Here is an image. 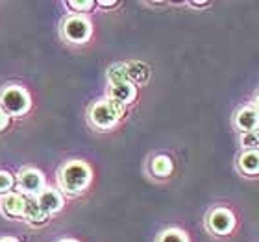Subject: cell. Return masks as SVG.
<instances>
[{
	"label": "cell",
	"instance_id": "44dd1931",
	"mask_svg": "<svg viewBox=\"0 0 259 242\" xmlns=\"http://www.w3.org/2000/svg\"><path fill=\"white\" fill-rule=\"evenodd\" d=\"M98 4L102 6V8H111V6H117V2L115 0H100Z\"/></svg>",
	"mask_w": 259,
	"mask_h": 242
},
{
	"label": "cell",
	"instance_id": "3957f363",
	"mask_svg": "<svg viewBox=\"0 0 259 242\" xmlns=\"http://www.w3.org/2000/svg\"><path fill=\"white\" fill-rule=\"evenodd\" d=\"M30 106H32L30 94L22 87L10 85L0 92V108L4 109L8 115L21 117V115H24L30 109Z\"/></svg>",
	"mask_w": 259,
	"mask_h": 242
},
{
	"label": "cell",
	"instance_id": "4fadbf2b",
	"mask_svg": "<svg viewBox=\"0 0 259 242\" xmlns=\"http://www.w3.org/2000/svg\"><path fill=\"white\" fill-rule=\"evenodd\" d=\"M239 165H241V168H243L246 174H257L259 172V152H255V150L246 152V154L241 157Z\"/></svg>",
	"mask_w": 259,
	"mask_h": 242
},
{
	"label": "cell",
	"instance_id": "6da1fadb",
	"mask_svg": "<svg viewBox=\"0 0 259 242\" xmlns=\"http://www.w3.org/2000/svg\"><path fill=\"white\" fill-rule=\"evenodd\" d=\"M91 181V168L81 161L65 163L60 172L61 188L69 194H80Z\"/></svg>",
	"mask_w": 259,
	"mask_h": 242
},
{
	"label": "cell",
	"instance_id": "603a6c76",
	"mask_svg": "<svg viewBox=\"0 0 259 242\" xmlns=\"http://www.w3.org/2000/svg\"><path fill=\"white\" fill-rule=\"evenodd\" d=\"M0 242H19L17 238H11V237H6V238H0Z\"/></svg>",
	"mask_w": 259,
	"mask_h": 242
},
{
	"label": "cell",
	"instance_id": "30bf717a",
	"mask_svg": "<svg viewBox=\"0 0 259 242\" xmlns=\"http://www.w3.org/2000/svg\"><path fill=\"white\" fill-rule=\"evenodd\" d=\"M135 98V85L132 81H124V83H115V85L109 87V100H115V102L130 104Z\"/></svg>",
	"mask_w": 259,
	"mask_h": 242
},
{
	"label": "cell",
	"instance_id": "8fae6325",
	"mask_svg": "<svg viewBox=\"0 0 259 242\" xmlns=\"http://www.w3.org/2000/svg\"><path fill=\"white\" fill-rule=\"evenodd\" d=\"M237 126L243 129L244 133L248 131H254L255 128L259 126V115L255 109L252 108H244L237 113Z\"/></svg>",
	"mask_w": 259,
	"mask_h": 242
},
{
	"label": "cell",
	"instance_id": "7a4b0ae2",
	"mask_svg": "<svg viewBox=\"0 0 259 242\" xmlns=\"http://www.w3.org/2000/svg\"><path fill=\"white\" fill-rule=\"evenodd\" d=\"M124 115V106L115 100H102V102H97L89 111V120H91L97 128H111L117 120Z\"/></svg>",
	"mask_w": 259,
	"mask_h": 242
},
{
	"label": "cell",
	"instance_id": "52a82bcc",
	"mask_svg": "<svg viewBox=\"0 0 259 242\" xmlns=\"http://www.w3.org/2000/svg\"><path fill=\"white\" fill-rule=\"evenodd\" d=\"M233 215L226 209H217L209 215V227L219 235H226L233 229Z\"/></svg>",
	"mask_w": 259,
	"mask_h": 242
},
{
	"label": "cell",
	"instance_id": "7c38bea8",
	"mask_svg": "<svg viewBox=\"0 0 259 242\" xmlns=\"http://www.w3.org/2000/svg\"><path fill=\"white\" fill-rule=\"evenodd\" d=\"M150 168L157 178H165V176H168V174L172 172V161H170L167 156H157L156 159L152 161Z\"/></svg>",
	"mask_w": 259,
	"mask_h": 242
},
{
	"label": "cell",
	"instance_id": "ac0fdd59",
	"mask_svg": "<svg viewBox=\"0 0 259 242\" xmlns=\"http://www.w3.org/2000/svg\"><path fill=\"white\" fill-rule=\"evenodd\" d=\"M13 176L10 172H6V170H0V192H8L11 187H13Z\"/></svg>",
	"mask_w": 259,
	"mask_h": 242
},
{
	"label": "cell",
	"instance_id": "9c48e42d",
	"mask_svg": "<svg viewBox=\"0 0 259 242\" xmlns=\"http://www.w3.org/2000/svg\"><path fill=\"white\" fill-rule=\"evenodd\" d=\"M22 216H24V220L30 222V224H33V226H41V224H45V222H47V218H49V215L41 209V205H39L37 198H33V196L26 198V204H24V213H22Z\"/></svg>",
	"mask_w": 259,
	"mask_h": 242
},
{
	"label": "cell",
	"instance_id": "5b68a950",
	"mask_svg": "<svg viewBox=\"0 0 259 242\" xmlns=\"http://www.w3.org/2000/svg\"><path fill=\"white\" fill-rule=\"evenodd\" d=\"M19 188H21L24 194H30V196H37L45 187V176L35 168H24L21 174H19Z\"/></svg>",
	"mask_w": 259,
	"mask_h": 242
},
{
	"label": "cell",
	"instance_id": "ba28073f",
	"mask_svg": "<svg viewBox=\"0 0 259 242\" xmlns=\"http://www.w3.org/2000/svg\"><path fill=\"white\" fill-rule=\"evenodd\" d=\"M24 204H26V198L19 192H10L6 194L4 198L0 200V209L6 216H22L24 213Z\"/></svg>",
	"mask_w": 259,
	"mask_h": 242
},
{
	"label": "cell",
	"instance_id": "7402d4cb",
	"mask_svg": "<svg viewBox=\"0 0 259 242\" xmlns=\"http://www.w3.org/2000/svg\"><path fill=\"white\" fill-rule=\"evenodd\" d=\"M191 6H196V8H202V6H209V2H191Z\"/></svg>",
	"mask_w": 259,
	"mask_h": 242
},
{
	"label": "cell",
	"instance_id": "2e32d148",
	"mask_svg": "<svg viewBox=\"0 0 259 242\" xmlns=\"http://www.w3.org/2000/svg\"><path fill=\"white\" fill-rule=\"evenodd\" d=\"M159 242H189V240H187L184 231H180V229H167L165 233H161Z\"/></svg>",
	"mask_w": 259,
	"mask_h": 242
},
{
	"label": "cell",
	"instance_id": "d6986e66",
	"mask_svg": "<svg viewBox=\"0 0 259 242\" xmlns=\"http://www.w3.org/2000/svg\"><path fill=\"white\" fill-rule=\"evenodd\" d=\"M93 6H95V2L93 0H70L69 2V8H72V10H78V11H87L91 10Z\"/></svg>",
	"mask_w": 259,
	"mask_h": 242
},
{
	"label": "cell",
	"instance_id": "d4e9b609",
	"mask_svg": "<svg viewBox=\"0 0 259 242\" xmlns=\"http://www.w3.org/2000/svg\"><path fill=\"white\" fill-rule=\"evenodd\" d=\"M257 108H259V96H257Z\"/></svg>",
	"mask_w": 259,
	"mask_h": 242
},
{
	"label": "cell",
	"instance_id": "9a60e30c",
	"mask_svg": "<svg viewBox=\"0 0 259 242\" xmlns=\"http://www.w3.org/2000/svg\"><path fill=\"white\" fill-rule=\"evenodd\" d=\"M128 78H130V81H132V83H134V81L141 83V81H145L146 78H148V69H146L143 63L128 65Z\"/></svg>",
	"mask_w": 259,
	"mask_h": 242
},
{
	"label": "cell",
	"instance_id": "cb8c5ba5",
	"mask_svg": "<svg viewBox=\"0 0 259 242\" xmlns=\"http://www.w3.org/2000/svg\"><path fill=\"white\" fill-rule=\"evenodd\" d=\"M60 242H78V240H72V238H63V240H60Z\"/></svg>",
	"mask_w": 259,
	"mask_h": 242
},
{
	"label": "cell",
	"instance_id": "e0dca14e",
	"mask_svg": "<svg viewBox=\"0 0 259 242\" xmlns=\"http://www.w3.org/2000/svg\"><path fill=\"white\" fill-rule=\"evenodd\" d=\"M241 142H243V146H246V148H257L259 146V131H248V133H244Z\"/></svg>",
	"mask_w": 259,
	"mask_h": 242
},
{
	"label": "cell",
	"instance_id": "ffe728a7",
	"mask_svg": "<svg viewBox=\"0 0 259 242\" xmlns=\"http://www.w3.org/2000/svg\"><path fill=\"white\" fill-rule=\"evenodd\" d=\"M8 124H10V115H8L4 109L0 108V131L8 128Z\"/></svg>",
	"mask_w": 259,
	"mask_h": 242
},
{
	"label": "cell",
	"instance_id": "8992f818",
	"mask_svg": "<svg viewBox=\"0 0 259 242\" xmlns=\"http://www.w3.org/2000/svg\"><path fill=\"white\" fill-rule=\"evenodd\" d=\"M35 198H37L41 209H43L47 215L58 213V211H61V207H63V196H61L56 188H43Z\"/></svg>",
	"mask_w": 259,
	"mask_h": 242
},
{
	"label": "cell",
	"instance_id": "277c9868",
	"mask_svg": "<svg viewBox=\"0 0 259 242\" xmlns=\"http://www.w3.org/2000/svg\"><path fill=\"white\" fill-rule=\"evenodd\" d=\"M61 32H63V37L70 43H85L87 39L91 37V22L87 21L85 17H80V15H72V17H67L63 22V26H61Z\"/></svg>",
	"mask_w": 259,
	"mask_h": 242
},
{
	"label": "cell",
	"instance_id": "5bb4252c",
	"mask_svg": "<svg viewBox=\"0 0 259 242\" xmlns=\"http://www.w3.org/2000/svg\"><path fill=\"white\" fill-rule=\"evenodd\" d=\"M108 78H109V83L115 85V83H124V81H130L128 78V65H113L108 72Z\"/></svg>",
	"mask_w": 259,
	"mask_h": 242
}]
</instances>
